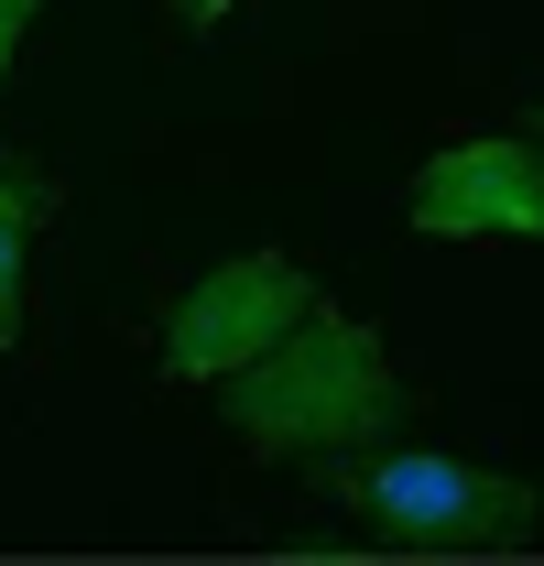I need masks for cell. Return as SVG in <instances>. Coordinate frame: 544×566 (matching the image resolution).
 Instances as JSON below:
<instances>
[{
  "label": "cell",
  "mask_w": 544,
  "mask_h": 566,
  "mask_svg": "<svg viewBox=\"0 0 544 566\" xmlns=\"http://www.w3.org/2000/svg\"><path fill=\"white\" fill-rule=\"evenodd\" d=\"M305 305H316V273H305L294 251H240V262H218V273H197L175 294V316H164V370H175V381H218V370L262 359Z\"/></svg>",
  "instance_id": "cell-3"
},
{
  "label": "cell",
  "mask_w": 544,
  "mask_h": 566,
  "mask_svg": "<svg viewBox=\"0 0 544 566\" xmlns=\"http://www.w3.org/2000/svg\"><path fill=\"white\" fill-rule=\"evenodd\" d=\"M175 11H186V22H229L240 0H175Z\"/></svg>",
  "instance_id": "cell-7"
},
{
  "label": "cell",
  "mask_w": 544,
  "mask_h": 566,
  "mask_svg": "<svg viewBox=\"0 0 544 566\" xmlns=\"http://www.w3.org/2000/svg\"><path fill=\"white\" fill-rule=\"evenodd\" d=\"M348 501H359L370 545H393V556H512V545H534L544 512L523 480H490L436 447H393V458L348 469Z\"/></svg>",
  "instance_id": "cell-2"
},
{
  "label": "cell",
  "mask_w": 544,
  "mask_h": 566,
  "mask_svg": "<svg viewBox=\"0 0 544 566\" xmlns=\"http://www.w3.org/2000/svg\"><path fill=\"white\" fill-rule=\"evenodd\" d=\"M404 218L425 240H544V142H447Z\"/></svg>",
  "instance_id": "cell-4"
},
{
  "label": "cell",
  "mask_w": 544,
  "mask_h": 566,
  "mask_svg": "<svg viewBox=\"0 0 544 566\" xmlns=\"http://www.w3.org/2000/svg\"><path fill=\"white\" fill-rule=\"evenodd\" d=\"M218 403L251 458H348V447L404 436V370L359 316H338L316 294L262 359L218 370Z\"/></svg>",
  "instance_id": "cell-1"
},
{
  "label": "cell",
  "mask_w": 544,
  "mask_h": 566,
  "mask_svg": "<svg viewBox=\"0 0 544 566\" xmlns=\"http://www.w3.org/2000/svg\"><path fill=\"white\" fill-rule=\"evenodd\" d=\"M55 175L44 164H22V153H0V349H22V240L55 218Z\"/></svg>",
  "instance_id": "cell-5"
},
{
  "label": "cell",
  "mask_w": 544,
  "mask_h": 566,
  "mask_svg": "<svg viewBox=\"0 0 544 566\" xmlns=\"http://www.w3.org/2000/svg\"><path fill=\"white\" fill-rule=\"evenodd\" d=\"M44 0H0V76H11V44H22V22H33Z\"/></svg>",
  "instance_id": "cell-6"
}]
</instances>
